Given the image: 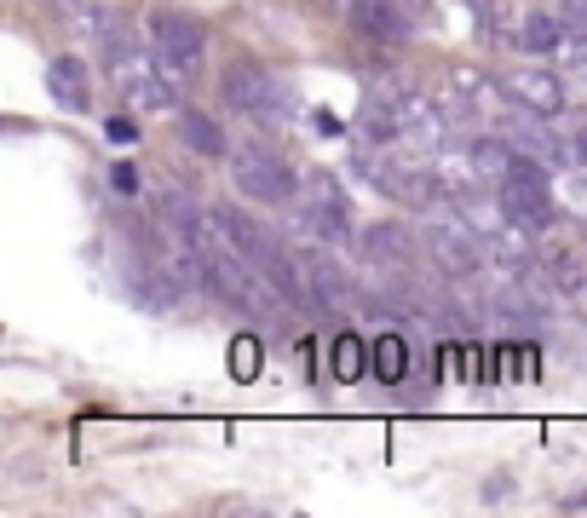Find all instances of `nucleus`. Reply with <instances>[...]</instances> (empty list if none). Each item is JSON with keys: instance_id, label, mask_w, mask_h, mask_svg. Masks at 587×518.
Instances as JSON below:
<instances>
[{"instance_id": "f257e3e1", "label": "nucleus", "mask_w": 587, "mask_h": 518, "mask_svg": "<svg viewBox=\"0 0 587 518\" xmlns=\"http://www.w3.org/2000/svg\"><path fill=\"white\" fill-rule=\"evenodd\" d=\"M104 75L127 98V110H139V116H156V110L173 104V81L162 75V64L150 52H139V41H127V35L104 41Z\"/></svg>"}, {"instance_id": "f03ea898", "label": "nucleus", "mask_w": 587, "mask_h": 518, "mask_svg": "<svg viewBox=\"0 0 587 518\" xmlns=\"http://www.w3.org/2000/svg\"><path fill=\"white\" fill-rule=\"evenodd\" d=\"M421 242H426V259H432L444 277H455V283L478 277V271H484V259H490V242L472 231V219L461 208L449 213L444 202H438V208H426Z\"/></svg>"}, {"instance_id": "7ed1b4c3", "label": "nucleus", "mask_w": 587, "mask_h": 518, "mask_svg": "<svg viewBox=\"0 0 587 518\" xmlns=\"http://www.w3.org/2000/svg\"><path fill=\"white\" fill-rule=\"evenodd\" d=\"M231 179L242 196H254V202H265V208H294L300 202V167L288 162L282 150H271V144H236L231 150Z\"/></svg>"}, {"instance_id": "20e7f679", "label": "nucleus", "mask_w": 587, "mask_h": 518, "mask_svg": "<svg viewBox=\"0 0 587 518\" xmlns=\"http://www.w3.org/2000/svg\"><path fill=\"white\" fill-rule=\"evenodd\" d=\"M150 47H156L162 75L173 81V93H179V87L196 81L202 58H208V29L196 24L190 12H179V6H162V12L150 18Z\"/></svg>"}, {"instance_id": "39448f33", "label": "nucleus", "mask_w": 587, "mask_h": 518, "mask_svg": "<svg viewBox=\"0 0 587 518\" xmlns=\"http://www.w3.org/2000/svg\"><path fill=\"white\" fill-rule=\"evenodd\" d=\"M219 98L231 104L236 116L259 121V127H282L288 104H294L277 75L259 70V64H248V58H236V64H225V70H219Z\"/></svg>"}, {"instance_id": "423d86ee", "label": "nucleus", "mask_w": 587, "mask_h": 518, "mask_svg": "<svg viewBox=\"0 0 587 518\" xmlns=\"http://www.w3.org/2000/svg\"><path fill=\"white\" fill-rule=\"evenodd\" d=\"M352 173L363 185H375L380 196H392L398 208H438L444 202V190H438V167H421L409 162V156H357Z\"/></svg>"}, {"instance_id": "0eeeda50", "label": "nucleus", "mask_w": 587, "mask_h": 518, "mask_svg": "<svg viewBox=\"0 0 587 518\" xmlns=\"http://www.w3.org/2000/svg\"><path fill=\"white\" fill-rule=\"evenodd\" d=\"M300 225H306L323 248H334V242H346L352 236V208H346V190L334 185L329 173H306V185H300Z\"/></svg>"}, {"instance_id": "6e6552de", "label": "nucleus", "mask_w": 587, "mask_h": 518, "mask_svg": "<svg viewBox=\"0 0 587 518\" xmlns=\"http://www.w3.org/2000/svg\"><path fill=\"white\" fill-rule=\"evenodd\" d=\"M380 93L398 104V121H403V139H409V144H426V150L449 144V121H444V110H438V104H432L421 87H398V81H386Z\"/></svg>"}, {"instance_id": "1a4fd4ad", "label": "nucleus", "mask_w": 587, "mask_h": 518, "mask_svg": "<svg viewBox=\"0 0 587 518\" xmlns=\"http://www.w3.org/2000/svg\"><path fill=\"white\" fill-rule=\"evenodd\" d=\"M495 196H501V208L513 213L518 225H530V231H553V225H559L553 179H501Z\"/></svg>"}, {"instance_id": "9d476101", "label": "nucleus", "mask_w": 587, "mask_h": 518, "mask_svg": "<svg viewBox=\"0 0 587 518\" xmlns=\"http://www.w3.org/2000/svg\"><path fill=\"white\" fill-rule=\"evenodd\" d=\"M363 254H369V265H380V271H415V254H426V242L415 236V225H403V219H375V225L363 231Z\"/></svg>"}, {"instance_id": "9b49d317", "label": "nucleus", "mask_w": 587, "mask_h": 518, "mask_svg": "<svg viewBox=\"0 0 587 518\" xmlns=\"http://www.w3.org/2000/svg\"><path fill=\"white\" fill-rule=\"evenodd\" d=\"M346 24L369 41V47H403L415 24H409V12H403L398 0H352L346 6Z\"/></svg>"}, {"instance_id": "f8f14e48", "label": "nucleus", "mask_w": 587, "mask_h": 518, "mask_svg": "<svg viewBox=\"0 0 587 518\" xmlns=\"http://www.w3.org/2000/svg\"><path fill=\"white\" fill-rule=\"evenodd\" d=\"M300 265H306V283H311V294H317V311H352L357 306V283L346 277L340 259H329L323 248H311V254H300Z\"/></svg>"}, {"instance_id": "ddd939ff", "label": "nucleus", "mask_w": 587, "mask_h": 518, "mask_svg": "<svg viewBox=\"0 0 587 518\" xmlns=\"http://www.w3.org/2000/svg\"><path fill=\"white\" fill-rule=\"evenodd\" d=\"M47 93L58 98L64 110H75V116L93 110V75H87V64H81L75 52H58L47 64Z\"/></svg>"}, {"instance_id": "4468645a", "label": "nucleus", "mask_w": 587, "mask_h": 518, "mask_svg": "<svg viewBox=\"0 0 587 518\" xmlns=\"http://www.w3.org/2000/svg\"><path fill=\"white\" fill-rule=\"evenodd\" d=\"M507 87H513V98L518 104H530L536 116H559L564 98H570L559 70H518V75H507Z\"/></svg>"}, {"instance_id": "2eb2a0df", "label": "nucleus", "mask_w": 587, "mask_h": 518, "mask_svg": "<svg viewBox=\"0 0 587 518\" xmlns=\"http://www.w3.org/2000/svg\"><path fill=\"white\" fill-rule=\"evenodd\" d=\"M513 47L530 52V58H559V52L570 47V29H564L559 12H530V18L513 29Z\"/></svg>"}, {"instance_id": "dca6fc26", "label": "nucleus", "mask_w": 587, "mask_h": 518, "mask_svg": "<svg viewBox=\"0 0 587 518\" xmlns=\"http://www.w3.org/2000/svg\"><path fill=\"white\" fill-rule=\"evenodd\" d=\"M541 271H547V283L564 288L570 300H587V248L559 242V248H547V254H541Z\"/></svg>"}, {"instance_id": "f3484780", "label": "nucleus", "mask_w": 587, "mask_h": 518, "mask_svg": "<svg viewBox=\"0 0 587 518\" xmlns=\"http://www.w3.org/2000/svg\"><path fill=\"white\" fill-rule=\"evenodd\" d=\"M179 144L185 150H196V156H208V162H219V156H231V139H225V127L208 116V110H179Z\"/></svg>"}, {"instance_id": "a211bd4d", "label": "nucleus", "mask_w": 587, "mask_h": 518, "mask_svg": "<svg viewBox=\"0 0 587 518\" xmlns=\"http://www.w3.org/2000/svg\"><path fill=\"white\" fill-rule=\"evenodd\" d=\"M357 133L369 144H398L403 139V121H398V104L386 93H363V104H357Z\"/></svg>"}, {"instance_id": "6ab92c4d", "label": "nucleus", "mask_w": 587, "mask_h": 518, "mask_svg": "<svg viewBox=\"0 0 587 518\" xmlns=\"http://www.w3.org/2000/svg\"><path fill=\"white\" fill-rule=\"evenodd\" d=\"M375 369V346H363L357 334H334L329 346V375L340 380V386H357V380Z\"/></svg>"}, {"instance_id": "aec40b11", "label": "nucleus", "mask_w": 587, "mask_h": 518, "mask_svg": "<svg viewBox=\"0 0 587 518\" xmlns=\"http://www.w3.org/2000/svg\"><path fill=\"white\" fill-rule=\"evenodd\" d=\"M369 346H375V369H369V375H375L380 386H403V375H409V340H403V334H375Z\"/></svg>"}, {"instance_id": "412c9836", "label": "nucleus", "mask_w": 587, "mask_h": 518, "mask_svg": "<svg viewBox=\"0 0 587 518\" xmlns=\"http://www.w3.org/2000/svg\"><path fill=\"white\" fill-rule=\"evenodd\" d=\"M231 375L236 380H254L259 375V340H254V334H242V340L231 346Z\"/></svg>"}, {"instance_id": "4be33fe9", "label": "nucleus", "mask_w": 587, "mask_h": 518, "mask_svg": "<svg viewBox=\"0 0 587 518\" xmlns=\"http://www.w3.org/2000/svg\"><path fill=\"white\" fill-rule=\"evenodd\" d=\"M110 190H116V196H127V202H133V196H139V190H144L139 167H133V162H110Z\"/></svg>"}, {"instance_id": "5701e85b", "label": "nucleus", "mask_w": 587, "mask_h": 518, "mask_svg": "<svg viewBox=\"0 0 587 518\" xmlns=\"http://www.w3.org/2000/svg\"><path fill=\"white\" fill-rule=\"evenodd\" d=\"M104 139H110V144H139V121H133L127 110H121V116H110V121H104Z\"/></svg>"}, {"instance_id": "b1692460", "label": "nucleus", "mask_w": 587, "mask_h": 518, "mask_svg": "<svg viewBox=\"0 0 587 518\" xmlns=\"http://www.w3.org/2000/svg\"><path fill=\"white\" fill-rule=\"evenodd\" d=\"M553 12L564 18V29H570V35H587V0H559Z\"/></svg>"}, {"instance_id": "393cba45", "label": "nucleus", "mask_w": 587, "mask_h": 518, "mask_svg": "<svg viewBox=\"0 0 587 518\" xmlns=\"http://www.w3.org/2000/svg\"><path fill=\"white\" fill-rule=\"evenodd\" d=\"M311 133H317V139H340V133H346V121L334 116V110H311Z\"/></svg>"}, {"instance_id": "a878e982", "label": "nucleus", "mask_w": 587, "mask_h": 518, "mask_svg": "<svg viewBox=\"0 0 587 518\" xmlns=\"http://www.w3.org/2000/svg\"><path fill=\"white\" fill-rule=\"evenodd\" d=\"M501 495H513V478H490V484H484V507H495Z\"/></svg>"}, {"instance_id": "bb28decb", "label": "nucleus", "mask_w": 587, "mask_h": 518, "mask_svg": "<svg viewBox=\"0 0 587 518\" xmlns=\"http://www.w3.org/2000/svg\"><path fill=\"white\" fill-rule=\"evenodd\" d=\"M559 507H564V513H587V495H564Z\"/></svg>"}, {"instance_id": "cd10ccee", "label": "nucleus", "mask_w": 587, "mask_h": 518, "mask_svg": "<svg viewBox=\"0 0 587 518\" xmlns=\"http://www.w3.org/2000/svg\"><path fill=\"white\" fill-rule=\"evenodd\" d=\"M576 167H587V133H576Z\"/></svg>"}, {"instance_id": "c85d7f7f", "label": "nucleus", "mask_w": 587, "mask_h": 518, "mask_svg": "<svg viewBox=\"0 0 587 518\" xmlns=\"http://www.w3.org/2000/svg\"><path fill=\"white\" fill-rule=\"evenodd\" d=\"M317 6H340V12H346V6H352V0H317Z\"/></svg>"}]
</instances>
